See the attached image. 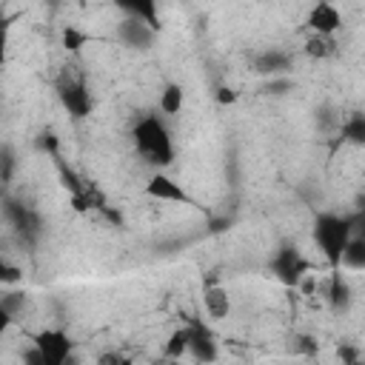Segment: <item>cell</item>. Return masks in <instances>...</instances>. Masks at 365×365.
<instances>
[{
	"label": "cell",
	"mask_w": 365,
	"mask_h": 365,
	"mask_svg": "<svg viewBox=\"0 0 365 365\" xmlns=\"http://www.w3.org/2000/svg\"><path fill=\"white\" fill-rule=\"evenodd\" d=\"M131 137H134L137 154H140L145 163H151V165H157V168H165V165L174 163V143H171V134H168L165 123H163L157 114H145V117L134 125Z\"/></svg>",
	"instance_id": "6da1fadb"
},
{
	"label": "cell",
	"mask_w": 365,
	"mask_h": 365,
	"mask_svg": "<svg viewBox=\"0 0 365 365\" xmlns=\"http://www.w3.org/2000/svg\"><path fill=\"white\" fill-rule=\"evenodd\" d=\"M354 231H351V217L345 214H334V211H322L314 220V242L319 245L322 257L331 262V268L336 271L342 265V254L351 242Z\"/></svg>",
	"instance_id": "7a4b0ae2"
},
{
	"label": "cell",
	"mask_w": 365,
	"mask_h": 365,
	"mask_svg": "<svg viewBox=\"0 0 365 365\" xmlns=\"http://www.w3.org/2000/svg\"><path fill=\"white\" fill-rule=\"evenodd\" d=\"M54 91H57L63 108H66L74 120H83V117L91 114L94 100H91V91L86 88V80H83L80 74H74V71H68V68L60 71V77H57V83H54Z\"/></svg>",
	"instance_id": "3957f363"
},
{
	"label": "cell",
	"mask_w": 365,
	"mask_h": 365,
	"mask_svg": "<svg viewBox=\"0 0 365 365\" xmlns=\"http://www.w3.org/2000/svg\"><path fill=\"white\" fill-rule=\"evenodd\" d=\"M271 274H274L282 285L294 288V285H299L302 277L308 274V259L302 257V251H299L297 245H279V248L274 251V257H271Z\"/></svg>",
	"instance_id": "277c9868"
},
{
	"label": "cell",
	"mask_w": 365,
	"mask_h": 365,
	"mask_svg": "<svg viewBox=\"0 0 365 365\" xmlns=\"http://www.w3.org/2000/svg\"><path fill=\"white\" fill-rule=\"evenodd\" d=\"M31 342L40 348L46 365H68L71 359V351H74V342L66 331L60 328H43L31 336Z\"/></svg>",
	"instance_id": "5b68a950"
},
{
	"label": "cell",
	"mask_w": 365,
	"mask_h": 365,
	"mask_svg": "<svg viewBox=\"0 0 365 365\" xmlns=\"http://www.w3.org/2000/svg\"><path fill=\"white\" fill-rule=\"evenodd\" d=\"M3 214H6V220L11 222V228H14L20 237L37 240V234H40V217H37L31 208H26V205H20L17 200L6 197V200H3Z\"/></svg>",
	"instance_id": "8992f818"
},
{
	"label": "cell",
	"mask_w": 365,
	"mask_h": 365,
	"mask_svg": "<svg viewBox=\"0 0 365 365\" xmlns=\"http://www.w3.org/2000/svg\"><path fill=\"white\" fill-rule=\"evenodd\" d=\"M117 37H120V43H123V46L145 51V48H151V46H154L157 31H154L151 26H145V23L134 20V17H123V20L117 23Z\"/></svg>",
	"instance_id": "52a82bcc"
},
{
	"label": "cell",
	"mask_w": 365,
	"mask_h": 365,
	"mask_svg": "<svg viewBox=\"0 0 365 365\" xmlns=\"http://www.w3.org/2000/svg\"><path fill=\"white\" fill-rule=\"evenodd\" d=\"M188 331H191V339H188V354L200 362V365H211V362H217V339H214V334L202 325V322H191L188 325Z\"/></svg>",
	"instance_id": "ba28073f"
},
{
	"label": "cell",
	"mask_w": 365,
	"mask_h": 365,
	"mask_svg": "<svg viewBox=\"0 0 365 365\" xmlns=\"http://www.w3.org/2000/svg\"><path fill=\"white\" fill-rule=\"evenodd\" d=\"M308 34H336L342 29V14L334 3H317L311 11H308Z\"/></svg>",
	"instance_id": "9c48e42d"
},
{
	"label": "cell",
	"mask_w": 365,
	"mask_h": 365,
	"mask_svg": "<svg viewBox=\"0 0 365 365\" xmlns=\"http://www.w3.org/2000/svg\"><path fill=\"white\" fill-rule=\"evenodd\" d=\"M145 194L154 197V200H163V202H191L185 188L180 182H174L171 177H165V174H151L148 182H145Z\"/></svg>",
	"instance_id": "30bf717a"
},
{
	"label": "cell",
	"mask_w": 365,
	"mask_h": 365,
	"mask_svg": "<svg viewBox=\"0 0 365 365\" xmlns=\"http://www.w3.org/2000/svg\"><path fill=\"white\" fill-rule=\"evenodd\" d=\"M291 68V54L282 51V48H268V51H259L254 57V71L257 74H285Z\"/></svg>",
	"instance_id": "8fae6325"
},
{
	"label": "cell",
	"mask_w": 365,
	"mask_h": 365,
	"mask_svg": "<svg viewBox=\"0 0 365 365\" xmlns=\"http://www.w3.org/2000/svg\"><path fill=\"white\" fill-rule=\"evenodd\" d=\"M202 305L211 319H225L231 314V297L222 285H205L202 288Z\"/></svg>",
	"instance_id": "7c38bea8"
},
{
	"label": "cell",
	"mask_w": 365,
	"mask_h": 365,
	"mask_svg": "<svg viewBox=\"0 0 365 365\" xmlns=\"http://www.w3.org/2000/svg\"><path fill=\"white\" fill-rule=\"evenodd\" d=\"M125 17H134V20H140V23H145V26H151L154 31H160V11H157V3L154 0H137V3H120L117 6Z\"/></svg>",
	"instance_id": "4fadbf2b"
},
{
	"label": "cell",
	"mask_w": 365,
	"mask_h": 365,
	"mask_svg": "<svg viewBox=\"0 0 365 365\" xmlns=\"http://www.w3.org/2000/svg\"><path fill=\"white\" fill-rule=\"evenodd\" d=\"M302 48H305V54H308L311 60H328V57L336 54L339 43H336L334 34H308Z\"/></svg>",
	"instance_id": "5bb4252c"
},
{
	"label": "cell",
	"mask_w": 365,
	"mask_h": 365,
	"mask_svg": "<svg viewBox=\"0 0 365 365\" xmlns=\"http://www.w3.org/2000/svg\"><path fill=\"white\" fill-rule=\"evenodd\" d=\"M328 305H331L336 314H342V311H348V308H351V288H348V282L342 279L339 268H336V271H331V285H328Z\"/></svg>",
	"instance_id": "9a60e30c"
},
{
	"label": "cell",
	"mask_w": 365,
	"mask_h": 365,
	"mask_svg": "<svg viewBox=\"0 0 365 365\" xmlns=\"http://www.w3.org/2000/svg\"><path fill=\"white\" fill-rule=\"evenodd\" d=\"M339 134L345 143L351 145H365V114L362 111H351L342 123H339Z\"/></svg>",
	"instance_id": "2e32d148"
},
{
	"label": "cell",
	"mask_w": 365,
	"mask_h": 365,
	"mask_svg": "<svg viewBox=\"0 0 365 365\" xmlns=\"http://www.w3.org/2000/svg\"><path fill=\"white\" fill-rule=\"evenodd\" d=\"M188 339H191V331H188V325H182V328H174V331H171V336H168V342H165V359H171V362H180V359L188 354Z\"/></svg>",
	"instance_id": "e0dca14e"
},
{
	"label": "cell",
	"mask_w": 365,
	"mask_h": 365,
	"mask_svg": "<svg viewBox=\"0 0 365 365\" xmlns=\"http://www.w3.org/2000/svg\"><path fill=\"white\" fill-rule=\"evenodd\" d=\"M342 265L354 268V271H365V240L351 237V242H348V248L342 254Z\"/></svg>",
	"instance_id": "ac0fdd59"
},
{
	"label": "cell",
	"mask_w": 365,
	"mask_h": 365,
	"mask_svg": "<svg viewBox=\"0 0 365 365\" xmlns=\"http://www.w3.org/2000/svg\"><path fill=\"white\" fill-rule=\"evenodd\" d=\"M180 108H182V86L168 83V86L160 91V111H163V114H177Z\"/></svg>",
	"instance_id": "d6986e66"
},
{
	"label": "cell",
	"mask_w": 365,
	"mask_h": 365,
	"mask_svg": "<svg viewBox=\"0 0 365 365\" xmlns=\"http://www.w3.org/2000/svg\"><path fill=\"white\" fill-rule=\"evenodd\" d=\"M23 305H26V294H23V291H3V297H0L3 325H9V322H11V317H14L17 311H23Z\"/></svg>",
	"instance_id": "ffe728a7"
},
{
	"label": "cell",
	"mask_w": 365,
	"mask_h": 365,
	"mask_svg": "<svg viewBox=\"0 0 365 365\" xmlns=\"http://www.w3.org/2000/svg\"><path fill=\"white\" fill-rule=\"evenodd\" d=\"M34 148H37L40 154H48L51 160L60 157V140H57V134H54L51 128H43V131L34 137Z\"/></svg>",
	"instance_id": "44dd1931"
},
{
	"label": "cell",
	"mask_w": 365,
	"mask_h": 365,
	"mask_svg": "<svg viewBox=\"0 0 365 365\" xmlns=\"http://www.w3.org/2000/svg\"><path fill=\"white\" fill-rule=\"evenodd\" d=\"M86 43H88V34H86V31H80V29H74V26H66V29H63V46H66L68 51H80Z\"/></svg>",
	"instance_id": "7402d4cb"
},
{
	"label": "cell",
	"mask_w": 365,
	"mask_h": 365,
	"mask_svg": "<svg viewBox=\"0 0 365 365\" xmlns=\"http://www.w3.org/2000/svg\"><path fill=\"white\" fill-rule=\"evenodd\" d=\"M14 165H17V163H14V148H11L9 143H6V145L0 148V180H3L6 185L11 182V174H14Z\"/></svg>",
	"instance_id": "603a6c76"
},
{
	"label": "cell",
	"mask_w": 365,
	"mask_h": 365,
	"mask_svg": "<svg viewBox=\"0 0 365 365\" xmlns=\"http://www.w3.org/2000/svg\"><path fill=\"white\" fill-rule=\"evenodd\" d=\"M0 279L6 282V285H14V282H20L23 279V268H17V265H11V262H0Z\"/></svg>",
	"instance_id": "cb8c5ba5"
},
{
	"label": "cell",
	"mask_w": 365,
	"mask_h": 365,
	"mask_svg": "<svg viewBox=\"0 0 365 365\" xmlns=\"http://www.w3.org/2000/svg\"><path fill=\"white\" fill-rule=\"evenodd\" d=\"M20 359H23V365H46V359H43V354H40V348L34 342L20 351Z\"/></svg>",
	"instance_id": "d4e9b609"
},
{
	"label": "cell",
	"mask_w": 365,
	"mask_h": 365,
	"mask_svg": "<svg viewBox=\"0 0 365 365\" xmlns=\"http://www.w3.org/2000/svg\"><path fill=\"white\" fill-rule=\"evenodd\" d=\"M351 217V231L354 237L365 240V208H356V214H348Z\"/></svg>",
	"instance_id": "484cf974"
},
{
	"label": "cell",
	"mask_w": 365,
	"mask_h": 365,
	"mask_svg": "<svg viewBox=\"0 0 365 365\" xmlns=\"http://www.w3.org/2000/svg\"><path fill=\"white\" fill-rule=\"evenodd\" d=\"M123 362H125V356H123L120 351H106V354L97 356L94 365H123Z\"/></svg>",
	"instance_id": "4316f807"
},
{
	"label": "cell",
	"mask_w": 365,
	"mask_h": 365,
	"mask_svg": "<svg viewBox=\"0 0 365 365\" xmlns=\"http://www.w3.org/2000/svg\"><path fill=\"white\" fill-rule=\"evenodd\" d=\"M336 356H339L342 362H354V359H359V351H356L354 345H348V342H342V345L336 348Z\"/></svg>",
	"instance_id": "83f0119b"
},
{
	"label": "cell",
	"mask_w": 365,
	"mask_h": 365,
	"mask_svg": "<svg viewBox=\"0 0 365 365\" xmlns=\"http://www.w3.org/2000/svg\"><path fill=\"white\" fill-rule=\"evenodd\" d=\"M297 351H302V354H314L317 351V345H314V339L308 336V334H297Z\"/></svg>",
	"instance_id": "f1b7e54d"
},
{
	"label": "cell",
	"mask_w": 365,
	"mask_h": 365,
	"mask_svg": "<svg viewBox=\"0 0 365 365\" xmlns=\"http://www.w3.org/2000/svg\"><path fill=\"white\" fill-rule=\"evenodd\" d=\"M217 100H220L222 106H231V103L237 100V91L228 88V86H222V88H217Z\"/></svg>",
	"instance_id": "f546056e"
},
{
	"label": "cell",
	"mask_w": 365,
	"mask_h": 365,
	"mask_svg": "<svg viewBox=\"0 0 365 365\" xmlns=\"http://www.w3.org/2000/svg\"><path fill=\"white\" fill-rule=\"evenodd\" d=\"M103 217H106L108 222H114V225H123V217H120L117 208H108V205H106V208H103Z\"/></svg>",
	"instance_id": "4dcf8cb0"
},
{
	"label": "cell",
	"mask_w": 365,
	"mask_h": 365,
	"mask_svg": "<svg viewBox=\"0 0 365 365\" xmlns=\"http://www.w3.org/2000/svg\"><path fill=\"white\" fill-rule=\"evenodd\" d=\"M342 365H362V362H359V359H354V362H342Z\"/></svg>",
	"instance_id": "1f68e13d"
},
{
	"label": "cell",
	"mask_w": 365,
	"mask_h": 365,
	"mask_svg": "<svg viewBox=\"0 0 365 365\" xmlns=\"http://www.w3.org/2000/svg\"><path fill=\"white\" fill-rule=\"evenodd\" d=\"M171 365H180V362H171Z\"/></svg>",
	"instance_id": "d6a6232c"
}]
</instances>
